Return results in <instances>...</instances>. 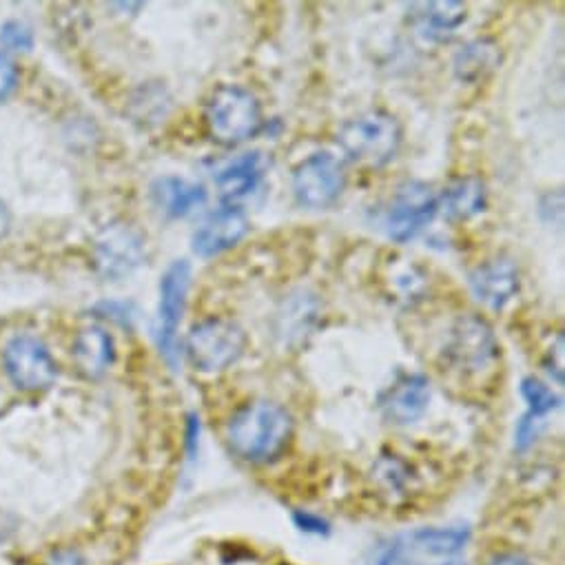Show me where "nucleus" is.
Segmentation results:
<instances>
[{
    "mask_svg": "<svg viewBox=\"0 0 565 565\" xmlns=\"http://www.w3.org/2000/svg\"><path fill=\"white\" fill-rule=\"evenodd\" d=\"M191 287V266L186 259H175L160 279V307H158V344L162 355L175 364L178 360V331L186 307Z\"/></svg>",
    "mask_w": 565,
    "mask_h": 565,
    "instance_id": "0eeeda50",
    "label": "nucleus"
},
{
    "mask_svg": "<svg viewBox=\"0 0 565 565\" xmlns=\"http://www.w3.org/2000/svg\"><path fill=\"white\" fill-rule=\"evenodd\" d=\"M408 554L424 556H455L470 539L468 527H422L399 536Z\"/></svg>",
    "mask_w": 565,
    "mask_h": 565,
    "instance_id": "6ab92c4d",
    "label": "nucleus"
},
{
    "mask_svg": "<svg viewBox=\"0 0 565 565\" xmlns=\"http://www.w3.org/2000/svg\"><path fill=\"white\" fill-rule=\"evenodd\" d=\"M468 8L457 0H430L411 6V23L419 36L433 43L450 41L466 23Z\"/></svg>",
    "mask_w": 565,
    "mask_h": 565,
    "instance_id": "f8f14e48",
    "label": "nucleus"
},
{
    "mask_svg": "<svg viewBox=\"0 0 565 565\" xmlns=\"http://www.w3.org/2000/svg\"><path fill=\"white\" fill-rule=\"evenodd\" d=\"M47 565H87L85 558L74 550H58L50 556Z\"/></svg>",
    "mask_w": 565,
    "mask_h": 565,
    "instance_id": "c756f323",
    "label": "nucleus"
},
{
    "mask_svg": "<svg viewBox=\"0 0 565 565\" xmlns=\"http://www.w3.org/2000/svg\"><path fill=\"white\" fill-rule=\"evenodd\" d=\"M444 565H463V563H457V561H448V563H444Z\"/></svg>",
    "mask_w": 565,
    "mask_h": 565,
    "instance_id": "7c9ffc66",
    "label": "nucleus"
},
{
    "mask_svg": "<svg viewBox=\"0 0 565 565\" xmlns=\"http://www.w3.org/2000/svg\"><path fill=\"white\" fill-rule=\"evenodd\" d=\"M266 173V160L262 153H244L228 162L224 169L217 171L215 184L220 189V195L228 200L231 204L250 195Z\"/></svg>",
    "mask_w": 565,
    "mask_h": 565,
    "instance_id": "dca6fc26",
    "label": "nucleus"
},
{
    "mask_svg": "<svg viewBox=\"0 0 565 565\" xmlns=\"http://www.w3.org/2000/svg\"><path fill=\"white\" fill-rule=\"evenodd\" d=\"M294 523L307 532V534H316V536H327L331 532V523L327 519H322L320 514L307 512V510H296L294 512Z\"/></svg>",
    "mask_w": 565,
    "mask_h": 565,
    "instance_id": "bb28decb",
    "label": "nucleus"
},
{
    "mask_svg": "<svg viewBox=\"0 0 565 565\" xmlns=\"http://www.w3.org/2000/svg\"><path fill=\"white\" fill-rule=\"evenodd\" d=\"M375 479L386 492L404 494V490L411 483V470L397 457H382L375 466Z\"/></svg>",
    "mask_w": 565,
    "mask_h": 565,
    "instance_id": "4be33fe9",
    "label": "nucleus"
},
{
    "mask_svg": "<svg viewBox=\"0 0 565 565\" xmlns=\"http://www.w3.org/2000/svg\"><path fill=\"white\" fill-rule=\"evenodd\" d=\"M246 349V333L231 320L198 322L186 338V355L195 371L220 373L235 364Z\"/></svg>",
    "mask_w": 565,
    "mask_h": 565,
    "instance_id": "39448f33",
    "label": "nucleus"
},
{
    "mask_svg": "<svg viewBox=\"0 0 565 565\" xmlns=\"http://www.w3.org/2000/svg\"><path fill=\"white\" fill-rule=\"evenodd\" d=\"M142 259V239L129 226H111L98 239V264L109 277L131 273Z\"/></svg>",
    "mask_w": 565,
    "mask_h": 565,
    "instance_id": "4468645a",
    "label": "nucleus"
},
{
    "mask_svg": "<svg viewBox=\"0 0 565 565\" xmlns=\"http://www.w3.org/2000/svg\"><path fill=\"white\" fill-rule=\"evenodd\" d=\"M72 355L78 371L92 380L103 377L114 360H116V344L109 331L103 327H87L81 329L72 344Z\"/></svg>",
    "mask_w": 565,
    "mask_h": 565,
    "instance_id": "2eb2a0df",
    "label": "nucleus"
},
{
    "mask_svg": "<svg viewBox=\"0 0 565 565\" xmlns=\"http://www.w3.org/2000/svg\"><path fill=\"white\" fill-rule=\"evenodd\" d=\"M151 195L156 206L169 217H184L206 202L204 186L175 175L158 178L151 186Z\"/></svg>",
    "mask_w": 565,
    "mask_h": 565,
    "instance_id": "f3484780",
    "label": "nucleus"
},
{
    "mask_svg": "<svg viewBox=\"0 0 565 565\" xmlns=\"http://www.w3.org/2000/svg\"><path fill=\"white\" fill-rule=\"evenodd\" d=\"M521 395L530 408V415H534L539 419L545 417L547 413H552L561 404V399L536 377H525L521 382Z\"/></svg>",
    "mask_w": 565,
    "mask_h": 565,
    "instance_id": "5701e85b",
    "label": "nucleus"
},
{
    "mask_svg": "<svg viewBox=\"0 0 565 565\" xmlns=\"http://www.w3.org/2000/svg\"><path fill=\"white\" fill-rule=\"evenodd\" d=\"M547 373L556 380V384H563V338H556V347L550 349L547 360H545Z\"/></svg>",
    "mask_w": 565,
    "mask_h": 565,
    "instance_id": "cd10ccee",
    "label": "nucleus"
},
{
    "mask_svg": "<svg viewBox=\"0 0 565 565\" xmlns=\"http://www.w3.org/2000/svg\"><path fill=\"white\" fill-rule=\"evenodd\" d=\"M344 186L347 173L331 153H313L294 169V193L307 209L331 206Z\"/></svg>",
    "mask_w": 565,
    "mask_h": 565,
    "instance_id": "6e6552de",
    "label": "nucleus"
},
{
    "mask_svg": "<svg viewBox=\"0 0 565 565\" xmlns=\"http://www.w3.org/2000/svg\"><path fill=\"white\" fill-rule=\"evenodd\" d=\"M248 222L244 213L228 204L211 213L193 233V250L202 257H213L235 246L246 235Z\"/></svg>",
    "mask_w": 565,
    "mask_h": 565,
    "instance_id": "9b49d317",
    "label": "nucleus"
},
{
    "mask_svg": "<svg viewBox=\"0 0 565 565\" xmlns=\"http://www.w3.org/2000/svg\"><path fill=\"white\" fill-rule=\"evenodd\" d=\"M437 211L439 198L428 184L406 182L397 189L386 211V231L393 239L408 242L430 224Z\"/></svg>",
    "mask_w": 565,
    "mask_h": 565,
    "instance_id": "1a4fd4ad",
    "label": "nucleus"
},
{
    "mask_svg": "<svg viewBox=\"0 0 565 565\" xmlns=\"http://www.w3.org/2000/svg\"><path fill=\"white\" fill-rule=\"evenodd\" d=\"M444 360L463 377H483L499 362V342L490 324L477 316H463L450 329Z\"/></svg>",
    "mask_w": 565,
    "mask_h": 565,
    "instance_id": "20e7f679",
    "label": "nucleus"
},
{
    "mask_svg": "<svg viewBox=\"0 0 565 565\" xmlns=\"http://www.w3.org/2000/svg\"><path fill=\"white\" fill-rule=\"evenodd\" d=\"M470 289L483 307L499 311L519 291L516 266L505 257L488 259L470 273Z\"/></svg>",
    "mask_w": 565,
    "mask_h": 565,
    "instance_id": "9d476101",
    "label": "nucleus"
},
{
    "mask_svg": "<svg viewBox=\"0 0 565 565\" xmlns=\"http://www.w3.org/2000/svg\"><path fill=\"white\" fill-rule=\"evenodd\" d=\"M486 565H532L523 554L519 552H497L488 558Z\"/></svg>",
    "mask_w": 565,
    "mask_h": 565,
    "instance_id": "c85d7f7f",
    "label": "nucleus"
},
{
    "mask_svg": "<svg viewBox=\"0 0 565 565\" xmlns=\"http://www.w3.org/2000/svg\"><path fill=\"white\" fill-rule=\"evenodd\" d=\"M402 125L382 109H371L347 120L338 134L340 147L358 162L369 167L388 164L402 147Z\"/></svg>",
    "mask_w": 565,
    "mask_h": 565,
    "instance_id": "7ed1b4c3",
    "label": "nucleus"
},
{
    "mask_svg": "<svg viewBox=\"0 0 565 565\" xmlns=\"http://www.w3.org/2000/svg\"><path fill=\"white\" fill-rule=\"evenodd\" d=\"M320 309H318V302L316 298H307V296H296L287 311L281 313V333H289L291 335H302V333H309L316 318H318Z\"/></svg>",
    "mask_w": 565,
    "mask_h": 565,
    "instance_id": "412c9836",
    "label": "nucleus"
},
{
    "mask_svg": "<svg viewBox=\"0 0 565 565\" xmlns=\"http://www.w3.org/2000/svg\"><path fill=\"white\" fill-rule=\"evenodd\" d=\"M539 430H541V419L527 413V415L516 424V430H514V446H516V450L530 448V446L534 444V439L539 437Z\"/></svg>",
    "mask_w": 565,
    "mask_h": 565,
    "instance_id": "a878e982",
    "label": "nucleus"
},
{
    "mask_svg": "<svg viewBox=\"0 0 565 565\" xmlns=\"http://www.w3.org/2000/svg\"><path fill=\"white\" fill-rule=\"evenodd\" d=\"M439 209L450 220L463 222L475 217L486 209V184L475 175L455 180L439 198Z\"/></svg>",
    "mask_w": 565,
    "mask_h": 565,
    "instance_id": "aec40b11",
    "label": "nucleus"
},
{
    "mask_svg": "<svg viewBox=\"0 0 565 565\" xmlns=\"http://www.w3.org/2000/svg\"><path fill=\"white\" fill-rule=\"evenodd\" d=\"M0 43L14 52H30L34 47V32L21 21H10L0 30Z\"/></svg>",
    "mask_w": 565,
    "mask_h": 565,
    "instance_id": "b1692460",
    "label": "nucleus"
},
{
    "mask_svg": "<svg viewBox=\"0 0 565 565\" xmlns=\"http://www.w3.org/2000/svg\"><path fill=\"white\" fill-rule=\"evenodd\" d=\"M501 65V50L490 39H475L461 45L452 58V70L461 83H479Z\"/></svg>",
    "mask_w": 565,
    "mask_h": 565,
    "instance_id": "a211bd4d",
    "label": "nucleus"
},
{
    "mask_svg": "<svg viewBox=\"0 0 565 565\" xmlns=\"http://www.w3.org/2000/svg\"><path fill=\"white\" fill-rule=\"evenodd\" d=\"M294 437L291 415L273 402L242 406L226 426V441L235 457L248 463H268L287 450Z\"/></svg>",
    "mask_w": 565,
    "mask_h": 565,
    "instance_id": "f257e3e1",
    "label": "nucleus"
},
{
    "mask_svg": "<svg viewBox=\"0 0 565 565\" xmlns=\"http://www.w3.org/2000/svg\"><path fill=\"white\" fill-rule=\"evenodd\" d=\"M430 402V384L422 375L399 380L382 399L384 417L397 426L417 422Z\"/></svg>",
    "mask_w": 565,
    "mask_h": 565,
    "instance_id": "ddd939ff",
    "label": "nucleus"
},
{
    "mask_svg": "<svg viewBox=\"0 0 565 565\" xmlns=\"http://www.w3.org/2000/svg\"><path fill=\"white\" fill-rule=\"evenodd\" d=\"M3 369L10 382L25 393L47 391L58 377V364L50 347L32 333H19L6 344Z\"/></svg>",
    "mask_w": 565,
    "mask_h": 565,
    "instance_id": "423d86ee",
    "label": "nucleus"
},
{
    "mask_svg": "<svg viewBox=\"0 0 565 565\" xmlns=\"http://www.w3.org/2000/svg\"><path fill=\"white\" fill-rule=\"evenodd\" d=\"M17 85H19V67L8 54L0 52V103H6L12 96Z\"/></svg>",
    "mask_w": 565,
    "mask_h": 565,
    "instance_id": "393cba45",
    "label": "nucleus"
},
{
    "mask_svg": "<svg viewBox=\"0 0 565 565\" xmlns=\"http://www.w3.org/2000/svg\"><path fill=\"white\" fill-rule=\"evenodd\" d=\"M262 122V107L257 98L239 85L217 87L204 105L206 131L224 147H235L257 136Z\"/></svg>",
    "mask_w": 565,
    "mask_h": 565,
    "instance_id": "f03ea898",
    "label": "nucleus"
}]
</instances>
